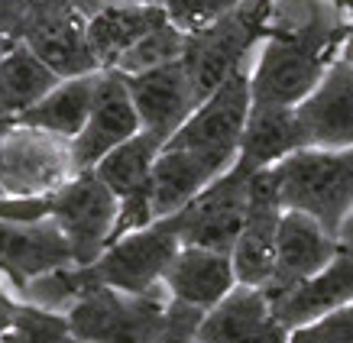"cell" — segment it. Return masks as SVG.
<instances>
[{"instance_id":"6da1fadb","label":"cell","mask_w":353,"mask_h":343,"mask_svg":"<svg viewBox=\"0 0 353 343\" xmlns=\"http://www.w3.org/2000/svg\"><path fill=\"white\" fill-rule=\"evenodd\" d=\"M350 26L327 0H289L253 55V107H299L321 85Z\"/></svg>"},{"instance_id":"4316f807","label":"cell","mask_w":353,"mask_h":343,"mask_svg":"<svg viewBox=\"0 0 353 343\" xmlns=\"http://www.w3.org/2000/svg\"><path fill=\"white\" fill-rule=\"evenodd\" d=\"M185 45H188V32L179 30L172 20L159 23L152 32H146L133 49H130L123 59L117 62V68L123 75H137V72H150L156 65H169L175 59L185 55Z\"/></svg>"},{"instance_id":"ac0fdd59","label":"cell","mask_w":353,"mask_h":343,"mask_svg":"<svg viewBox=\"0 0 353 343\" xmlns=\"http://www.w3.org/2000/svg\"><path fill=\"white\" fill-rule=\"evenodd\" d=\"M305 146H353V62L337 59L299 107Z\"/></svg>"},{"instance_id":"30bf717a","label":"cell","mask_w":353,"mask_h":343,"mask_svg":"<svg viewBox=\"0 0 353 343\" xmlns=\"http://www.w3.org/2000/svg\"><path fill=\"white\" fill-rule=\"evenodd\" d=\"M179 249H182L179 236L169 233L156 220L143 230H133V233L114 240L91 266H94L97 279L110 289L146 295V291L162 289L165 272H169L172 259L179 256Z\"/></svg>"},{"instance_id":"277c9868","label":"cell","mask_w":353,"mask_h":343,"mask_svg":"<svg viewBox=\"0 0 353 343\" xmlns=\"http://www.w3.org/2000/svg\"><path fill=\"white\" fill-rule=\"evenodd\" d=\"M272 13V0H243L236 10L198 32H188L182 62L194 85L198 101L211 97L243 62L253 59V49L263 43Z\"/></svg>"},{"instance_id":"603a6c76","label":"cell","mask_w":353,"mask_h":343,"mask_svg":"<svg viewBox=\"0 0 353 343\" xmlns=\"http://www.w3.org/2000/svg\"><path fill=\"white\" fill-rule=\"evenodd\" d=\"M305 149V129H301L299 110L295 107H253L246 120L240 156L253 172L272 169L292 152Z\"/></svg>"},{"instance_id":"9c48e42d","label":"cell","mask_w":353,"mask_h":343,"mask_svg":"<svg viewBox=\"0 0 353 343\" xmlns=\"http://www.w3.org/2000/svg\"><path fill=\"white\" fill-rule=\"evenodd\" d=\"M32 55H39L59 78H78L101 72L88 39V17L68 0H32L17 32Z\"/></svg>"},{"instance_id":"44dd1931","label":"cell","mask_w":353,"mask_h":343,"mask_svg":"<svg viewBox=\"0 0 353 343\" xmlns=\"http://www.w3.org/2000/svg\"><path fill=\"white\" fill-rule=\"evenodd\" d=\"M169 20L162 3H114L88 17V39L101 68H117L133 45Z\"/></svg>"},{"instance_id":"d4e9b609","label":"cell","mask_w":353,"mask_h":343,"mask_svg":"<svg viewBox=\"0 0 353 343\" xmlns=\"http://www.w3.org/2000/svg\"><path fill=\"white\" fill-rule=\"evenodd\" d=\"M162 146L165 143L159 136H152L150 129H139L137 136L120 143L117 149H110L97 162V175L108 182V188L117 198H127V194L139 191L152 182V165L159 159Z\"/></svg>"},{"instance_id":"5bb4252c","label":"cell","mask_w":353,"mask_h":343,"mask_svg":"<svg viewBox=\"0 0 353 343\" xmlns=\"http://www.w3.org/2000/svg\"><path fill=\"white\" fill-rule=\"evenodd\" d=\"M127 85L139 110V120H143V129H150L162 143L201 104L182 59H175L169 65H156L150 72L127 75Z\"/></svg>"},{"instance_id":"8992f818","label":"cell","mask_w":353,"mask_h":343,"mask_svg":"<svg viewBox=\"0 0 353 343\" xmlns=\"http://www.w3.org/2000/svg\"><path fill=\"white\" fill-rule=\"evenodd\" d=\"M250 75H253V59L240 65L211 97H204L192 117L165 140V146L169 149L201 152V156H211V159L224 162V165H234L236 156H240L246 120H250V110H253Z\"/></svg>"},{"instance_id":"e575fe53","label":"cell","mask_w":353,"mask_h":343,"mask_svg":"<svg viewBox=\"0 0 353 343\" xmlns=\"http://www.w3.org/2000/svg\"><path fill=\"white\" fill-rule=\"evenodd\" d=\"M341 247L343 249H353V214L343 220V227H341Z\"/></svg>"},{"instance_id":"f1b7e54d","label":"cell","mask_w":353,"mask_h":343,"mask_svg":"<svg viewBox=\"0 0 353 343\" xmlns=\"http://www.w3.org/2000/svg\"><path fill=\"white\" fill-rule=\"evenodd\" d=\"M243 0H162L169 20L185 32H198L204 26L217 23L230 10H236Z\"/></svg>"},{"instance_id":"4dcf8cb0","label":"cell","mask_w":353,"mask_h":343,"mask_svg":"<svg viewBox=\"0 0 353 343\" xmlns=\"http://www.w3.org/2000/svg\"><path fill=\"white\" fill-rule=\"evenodd\" d=\"M52 217V194H23V198H0V220L32 224Z\"/></svg>"},{"instance_id":"484cf974","label":"cell","mask_w":353,"mask_h":343,"mask_svg":"<svg viewBox=\"0 0 353 343\" xmlns=\"http://www.w3.org/2000/svg\"><path fill=\"white\" fill-rule=\"evenodd\" d=\"M97 272L94 266H62V269H52V272H46L39 279H32L26 289L20 291L23 301H30V304H39L46 311H68L72 304H75L88 289H94L97 285Z\"/></svg>"},{"instance_id":"1f68e13d","label":"cell","mask_w":353,"mask_h":343,"mask_svg":"<svg viewBox=\"0 0 353 343\" xmlns=\"http://www.w3.org/2000/svg\"><path fill=\"white\" fill-rule=\"evenodd\" d=\"M30 3L32 0H0V32H3V36H13V39H17Z\"/></svg>"},{"instance_id":"7c38bea8","label":"cell","mask_w":353,"mask_h":343,"mask_svg":"<svg viewBox=\"0 0 353 343\" xmlns=\"http://www.w3.org/2000/svg\"><path fill=\"white\" fill-rule=\"evenodd\" d=\"M139 129H143V120H139V110L130 94L127 75L120 68H101V85H97L91 117H88L85 129L72 140L75 169H97V162L110 149H117L120 143L137 136Z\"/></svg>"},{"instance_id":"d590c367","label":"cell","mask_w":353,"mask_h":343,"mask_svg":"<svg viewBox=\"0 0 353 343\" xmlns=\"http://www.w3.org/2000/svg\"><path fill=\"white\" fill-rule=\"evenodd\" d=\"M13 45H17V39H13V36H3V32H0V62L7 59V52H10Z\"/></svg>"},{"instance_id":"7a4b0ae2","label":"cell","mask_w":353,"mask_h":343,"mask_svg":"<svg viewBox=\"0 0 353 343\" xmlns=\"http://www.w3.org/2000/svg\"><path fill=\"white\" fill-rule=\"evenodd\" d=\"M282 207L305 211L341 240L343 220L353 214V146H305L272 165Z\"/></svg>"},{"instance_id":"e0dca14e","label":"cell","mask_w":353,"mask_h":343,"mask_svg":"<svg viewBox=\"0 0 353 343\" xmlns=\"http://www.w3.org/2000/svg\"><path fill=\"white\" fill-rule=\"evenodd\" d=\"M272 311L285 331H299L305 324L321 321L324 314L337 311L353 301V249H341L337 256L299 285L272 295Z\"/></svg>"},{"instance_id":"cb8c5ba5","label":"cell","mask_w":353,"mask_h":343,"mask_svg":"<svg viewBox=\"0 0 353 343\" xmlns=\"http://www.w3.org/2000/svg\"><path fill=\"white\" fill-rule=\"evenodd\" d=\"M62 78L32 55L23 43H17L0 62V129H7L17 117L36 107Z\"/></svg>"},{"instance_id":"4fadbf2b","label":"cell","mask_w":353,"mask_h":343,"mask_svg":"<svg viewBox=\"0 0 353 343\" xmlns=\"http://www.w3.org/2000/svg\"><path fill=\"white\" fill-rule=\"evenodd\" d=\"M72 262H75L72 243L52 217L32 220V224L0 220V276L17 291H23L32 279H39L46 272L72 266Z\"/></svg>"},{"instance_id":"7402d4cb","label":"cell","mask_w":353,"mask_h":343,"mask_svg":"<svg viewBox=\"0 0 353 343\" xmlns=\"http://www.w3.org/2000/svg\"><path fill=\"white\" fill-rule=\"evenodd\" d=\"M97 85H101V72L62 78L36 107H30L23 117H17L10 127H32V129L55 133L62 140H75L78 133L85 129L88 117H91Z\"/></svg>"},{"instance_id":"8d00e7d4","label":"cell","mask_w":353,"mask_h":343,"mask_svg":"<svg viewBox=\"0 0 353 343\" xmlns=\"http://www.w3.org/2000/svg\"><path fill=\"white\" fill-rule=\"evenodd\" d=\"M0 143H3V129H0Z\"/></svg>"},{"instance_id":"52a82bcc","label":"cell","mask_w":353,"mask_h":343,"mask_svg":"<svg viewBox=\"0 0 353 343\" xmlns=\"http://www.w3.org/2000/svg\"><path fill=\"white\" fill-rule=\"evenodd\" d=\"M72 140L32 127H7L0 143V198L52 194L72 175Z\"/></svg>"},{"instance_id":"2e32d148","label":"cell","mask_w":353,"mask_h":343,"mask_svg":"<svg viewBox=\"0 0 353 343\" xmlns=\"http://www.w3.org/2000/svg\"><path fill=\"white\" fill-rule=\"evenodd\" d=\"M341 240L327 233L321 220H314L305 211H289L282 214L279 224V243H276V269L272 279L266 282V295H279V291L299 285L301 279H308L314 272H321L337 253H341Z\"/></svg>"},{"instance_id":"f546056e","label":"cell","mask_w":353,"mask_h":343,"mask_svg":"<svg viewBox=\"0 0 353 343\" xmlns=\"http://www.w3.org/2000/svg\"><path fill=\"white\" fill-rule=\"evenodd\" d=\"M289 343H353V301L324 314L321 321L292 331Z\"/></svg>"},{"instance_id":"8fae6325","label":"cell","mask_w":353,"mask_h":343,"mask_svg":"<svg viewBox=\"0 0 353 343\" xmlns=\"http://www.w3.org/2000/svg\"><path fill=\"white\" fill-rule=\"evenodd\" d=\"M282 198H279L272 169H259L250 178V207H246L243 230L236 236L234 247V272L240 285L266 289L276 269V243H279V224H282Z\"/></svg>"},{"instance_id":"ffe728a7","label":"cell","mask_w":353,"mask_h":343,"mask_svg":"<svg viewBox=\"0 0 353 343\" xmlns=\"http://www.w3.org/2000/svg\"><path fill=\"white\" fill-rule=\"evenodd\" d=\"M230 165L188 149H169L162 146L159 159L152 165V214L156 220L182 211L194 194L221 178Z\"/></svg>"},{"instance_id":"836d02e7","label":"cell","mask_w":353,"mask_h":343,"mask_svg":"<svg viewBox=\"0 0 353 343\" xmlns=\"http://www.w3.org/2000/svg\"><path fill=\"white\" fill-rule=\"evenodd\" d=\"M78 13H85V17H94L97 10H104V7H114V3H162V0H68Z\"/></svg>"},{"instance_id":"3957f363","label":"cell","mask_w":353,"mask_h":343,"mask_svg":"<svg viewBox=\"0 0 353 343\" xmlns=\"http://www.w3.org/2000/svg\"><path fill=\"white\" fill-rule=\"evenodd\" d=\"M165 285L146 295L110 289L97 282L65 311L78 343H156L169 321Z\"/></svg>"},{"instance_id":"83f0119b","label":"cell","mask_w":353,"mask_h":343,"mask_svg":"<svg viewBox=\"0 0 353 343\" xmlns=\"http://www.w3.org/2000/svg\"><path fill=\"white\" fill-rule=\"evenodd\" d=\"M0 343H78V340L62 311H46L39 304L23 301L17 321H13L10 331L0 337Z\"/></svg>"},{"instance_id":"ba28073f","label":"cell","mask_w":353,"mask_h":343,"mask_svg":"<svg viewBox=\"0 0 353 343\" xmlns=\"http://www.w3.org/2000/svg\"><path fill=\"white\" fill-rule=\"evenodd\" d=\"M120 198L97 175V169L75 172L68 182L52 191V220L72 243L78 266H91L108 249L117 224Z\"/></svg>"},{"instance_id":"9a60e30c","label":"cell","mask_w":353,"mask_h":343,"mask_svg":"<svg viewBox=\"0 0 353 343\" xmlns=\"http://www.w3.org/2000/svg\"><path fill=\"white\" fill-rule=\"evenodd\" d=\"M292 333L279 324L272 301L263 289L236 285L221 304L201 318L198 343H289Z\"/></svg>"},{"instance_id":"d6a6232c","label":"cell","mask_w":353,"mask_h":343,"mask_svg":"<svg viewBox=\"0 0 353 343\" xmlns=\"http://www.w3.org/2000/svg\"><path fill=\"white\" fill-rule=\"evenodd\" d=\"M20 308H23V298H13L7 289H0V337L13 327V321H17Z\"/></svg>"},{"instance_id":"5b68a950","label":"cell","mask_w":353,"mask_h":343,"mask_svg":"<svg viewBox=\"0 0 353 343\" xmlns=\"http://www.w3.org/2000/svg\"><path fill=\"white\" fill-rule=\"evenodd\" d=\"M250 178L253 169L236 159L230 169L201 188L182 211L162 217L159 224L179 236L182 247H204L234 253L236 236L243 230L246 207H250Z\"/></svg>"},{"instance_id":"d6986e66","label":"cell","mask_w":353,"mask_h":343,"mask_svg":"<svg viewBox=\"0 0 353 343\" xmlns=\"http://www.w3.org/2000/svg\"><path fill=\"white\" fill-rule=\"evenodd\" d=\"M162 285L175 301H185V304L201 308V311H211L240 282H236L230 253L204 249V247H182L179 256L172 259Z\"/></svg>"}]
</instances>
